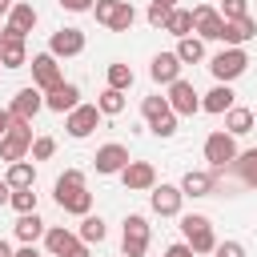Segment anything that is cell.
I'll list each match as a JSON object with an SVG mask.
<instances>
[{
	"label": "cell",
	"instance_id": "1",
	"mask_svg": "<svg viewBox=\"0 0 257 257\" xmlns=\"http://www.w3.org/2000/svg\"><path fill=\"white\" fill-rule=\"evenodd\" d=\"M181 233H185V245L201 257V253H213L217 237H213V221L205 213H185L181 217Z\"/></svg>",
	"mask_w": 257,
	"mask_h": 257
},
{
	"label": "cell",
	"instance_id": "2",
	"mask_svg": "<svg viewBox=\"0 0 257 257\" xmlns=\"http://www.w3.org/2000/svg\"><path fill=\"white\" fill-rule=\"evenodd\" d=\"M233 157H237V137H233V133L217 128V133L205 137V161H209V169H213L217 177L233 165Z\"/></svg>",
	"mask_w": 257,
	"mask_h": 257
},
{
	"label": "cell",
	"instance_id": "3",
	"mask_svg": "<svg viewBox=\"0 0 257 257\" xmlns=\"http://www.w3.org/2000/svg\"><path fill=\"white\" fill-rule=\"evenodd\" d=\"M245 68H249V52H245V48H221V52L209 60V72L217 76V84H229V80L245 76Z\"/></svg>",
	"mask_w": 257,
	"mask_h": 257
},
{
	"label": "cell",
	"instance_id": "4",
	"mask_svg": "<svg viewBox=\"0 0 257 257\" xmlns=\"http://www.w3.org/2000/svg\"><path fill=\"white\" fill-rule=\"evenodd\" d=\"M32 149V120H12L0 137V161H24Z\"/></svg>",
	"mask_w": 257,
	"mask_h": 257
},
{
	"label": "cell",
	"instance_id": "5",
	"mask_svg": "<svg viewBox=\"0 0 257 257\" xmlns=\"http://www.w3.org/2000/svg\"><path fill=\"white\" fill-rule=\"evenodd\" d=\"M149 237H153L149 221H145L141 213H128V217H124V237H120V253H124V257H145V249H149Z\"/></svg>",
	"mask_w": 257,
	"mask_h": 257
},
{
	"label": "cell",
	"instance_id": "6",
	"mask_svg": "<svg viewBox=\"0 0 257 257\" xmlns=\"http://www.w3.org/2000/svg\"><path fill=\"white\" fill-rule=\"evenodd\" d=\"M28 64V44L24 32H16L12 24L0 28V68H24Z\"/></svg>",
	"mask_w": 257,
	"mask_h": 257
},
{
	"label": "cell",
	"instance_id": "7",
	"mask_svg": "<svg viewBox=\"0 0 257 257\" xmlns=\"http://www.w3.org/2000/svg\"><path fill=\"white\" fill-rule=\"evenodd\" d=\"M165 100H169V108H173L177 116H193V112H201V96H197V88H193L189 80H181V76L169 84V96H165Z\"/></svg>",
	"mask_w": 257,
	"mask_h": 257
},
{
	"label": "cell",
	"instance_id": "8",
	"mask_svg": "<svg viewBox=\"0 0 257 257\" xmlns=\"http://www.w3.org/2000/svg\"><path fill=\"white\" fill-rule=\"evenodd\" d=\"M96 124H100V108L96 104H76L72 112H64V128H68L72 141H84Z\"/></svg>",
	"mask_w": 257,
	"mask_h": 257
},
{
	"label": "cell",
	"instance_id": "9",
	"mask_svg": "<svg viewBox=\"0 0 257 257\" xmlns=\"http://www.w3.org/2000/svg\"><path fill=\"white\" fill-rule=\"evenodd\" d=\"M189 12H193V32H197L201 40H221L225 16H221L213 4H197V8H189Z\"/></svg>",
	"mask_w": 257,
	"mask_h": 257
},
{
	"label": "cell",
	"instance_id": "10",
	"mask_svg": "<svg viewBox=\"0 0 257 257\" xmlns=\"http://www.w3.org/2000/svg\"><path fill=\"white\" fill-rule=\"evenodd\" d=\"M64 76H60V64H56V56L52 52H36L32 56V84L40 88V92H48V88H56Z\"/></svg>",
	"mask_w": 257,
	"mask_h": 257
},
{
	"label": "cell",
	"instance_id": "11",
	"mask_svg": "<svg viewBox=\"0 0 257 257\" xmlns=\"http://www.w3.org/2000/svg\"><path fill=\"white\" fill-rule=\"evenodd\" d=\"M40 108H44V92H40L36 84H28V88H20V92L12 96V104H8V116H12V120H32Z\"/></svg>",
	"mask_w": 257,
	"mask_h": 257
},
{
	"label": "cell",
	"instance_id": "12",
	"mask_svg": "<svg viewBox=\"0 0 257 257\" xmlns=\"http://www.w3.org/2000/svg\"><path fill=\"white\" fill-rule=\"evenodd\" d=\"M124 165H128V149H124V145H116V141L100 145V149H96V157H92V169H96L100 177H112V173H120Z\"/></svg>",
	"mask_w": 257,
	"mask_h": 257
},
{
	"label": "cell",
	"instance_id": "13",
	"mask_svg": "<svg viewBox=\"0 0 257 257\" xmlns=\"http://www.w3.org/2000/svg\"><path fill=\"white\" fill-rule=\"evenodd\" d=\"M120 181H124L128 193H145V189L157 185V169H153L149 161H128V165L120 169Z\"/></svg>",
	"mask_w": 257,
	"mask_h": 257
},
{
	"label": "cell",
	"instance_id": "14",
	"mask_svg": "<svg viewBox=\"0 0 257 257\" xmlns=\"http://www.w3.org/2000/svg\"><path fill=\"white\" fill-rule=\"evenodd\" d=\"M221 40H225V48H241V44L257 40V20H253V16L225 20V28H221Z\"/></svg>",
	"mask_w": 257,
	"mask_h": 257
},
{
	"label": "cell",
	"instance_id": "15",
	"mask_svg": "<svg viewBox=\"0 0 257 257\" xmlns=\"http://www.w3.org/2000/svg\"><path fill=\"white\" fill-rule=\"evenodd\" d=\"M48 52L60 60V56H80L84 52V32L80 28H56L52 40H48Z\"/></svg>",
	"mask_w": 257,
	"mask_h": 257
},
{
	"label": "cell",
	"instance_id": "16",
	"mask_svg": "<svg viewBox=\"0 0 257 257\" xmlns=\"http://www.w3.org/2000/svg\"><path fill=\"white\" fill-rule=\"evenodd\" d=\"M153 213H161V217H177L181 213V205H185V193H181V185H153Z\"/></svg>",
	"mask_w": 257,
	"mask_h": 257
},
{
	"label": "cell",
	"instance_id": "17",
	"mask_svg": "<svg viewBox=\"0 0 257 257\" xmlns=\"http://www.w3.org/2000/svg\"><path fill=\"white\" fill-rule=\"evenodd\" d=\"M76 104H80V88L72 80H60L56 88L44 92V108H52V112H72Z\"/></svg>",
	"mask_w": 257,
	"mask_h": 257
},
{
	"label": "cell",
	"instance_id": "18",
	"mask_svg": "<svg viewBox=\"0 0 257 257\" xmlns=\"http://www.w3.org/2000/svg\"><path fill=\"white\" fill-rule=\"evenodd\" d=\"M181 193L185 197H209V193H217V173L213 169H189L181 177Z\"/></svg>",
	"mask_w": 257,
	"mask_h": 257
},
{
	"label": "cell",
	"instance_id": "19",
	"mask_svg": "<svg viewBox=\"0 0 257 257\" xmlns=\"http://www.w3.org/2000/svg\"><path fill=\"white\" fill-rule=\"evenodd\" d=\"M149 76H153L157 84H173V80L181 76V60H177V52H157L153 64H149Z\"/></svg>",
	"mask_w": 257,
	"mask_h": 257
},
{
	"label": "cell",
	"instance_id": "20",
	"mask_svg": "<svg viewBox=\"0 0 257 257\" xmlns=\"http://www.w3.org/2000/svg\"><path fill=\"white\" fill-rule=\"evenodd\" d=\"M76 241H80V237H76L72 229H64V225H48V229H44V249H48L52 257H64Z\"/></svg>",
	"mask_w": 257,
	"mask_h": 257
},
{
	"label": "cell",
	"instance_id": "21",
	"mask_svg": "<svg viewBox=\"0 0 257 257\" xmlns=\"http://www.w3.org/2000/svg\"><path fill=\"white\" fill-rule=\"evenodd\" d=\"M233 100H237V96H233V88H229V84H213V88L201 96V108H205V112H213V116H221V112H229V108H233Z\"/></svg>",
	"mask_w": 257,
	"mask_h": 257
},
{
	"label": "cell",
	"instance_id": "22",
	"mask_svg": "<svg viewBox=\"0 0 257 257\" xmlns=\"http://www.w3.org/2000/svg\"><path fill=\"white\" fill-rule=\"evenodd\" d=\"M8 24H12L16 32H24V36H28V32L36 28V8H32L28 0H16V4L8 8Z\"/></svg>",
	"mask_w": 257,
	"mask_h": 257
},
{
	"label": "cell",
	"instance_id": "23",
	"mask_svg": "<svg viewBox=\"0 0 257 257\" xmlns=\"http://www.w3.org/2000/svg\"><path fill=\"white\" fill-rule=\"evenodd\" d=\"M173 52H177V60H181V64H201V60H205V40L189 32V36H181V40H177V48H173Z\"/></svg>",
	"mask_w": 257,
	"mask_h": 257
},
{
	"label": "cell",
	"instance_id": "24",
	"mask_svg": "<svg viewBox=\"0 0 257 257\" xmlns=\"http://www.w3.org/2000/svg\"><path fill=\"white\" fill-rule=\"evenodd\" d=\"M221 116H225V133H233V137L253 133V120H257V116H253V108H237V104H233L229 112H221Z\"/></svg>",
	"mask_w": 257,
	"mask_h": 257
},
{
	"label": "cell",
	"instance_id": "25",
	"mask_svg": "<svg viewBox=\"0 0 257 257\" xmlns=\"http://www.w3.org/2000/svg\"><path fill=\"white\" fill-rule=\"evenodd\" d=\"M4 181H8L12 189H28V185H36V165H32V161H8Z\"/></svg>",
	"mask_w": 257,
	"mask_h": 257
},
{
	"label": "cell",
	"instance_id": "26",
	"mask_svg": "<svg viewBox=\"0 0 257 257\" xmlns=\"http://www.w3.org/2000/svg\"><path fill=\"white\" fill-rule=\"evenodd\" d=\"M229 169H233V173L241 177V185H249V189H257V149H249V153H237Z\"/></svg>",
	"mask_w": 257,
	"mask_h": 257
},
{
	"label": "cell",
	"instance_id": "27",
	"mask_svg": "<svg viewBox=\"0 0 257 257\" xmlns=\"http://www.w3.org/2000/svg\"><path fill=\"white\" fill-rule=\"evenodd\" d=\"M56 205H60L64 213H72V217H84V213L92 209V193H88V189H76V193H60V197H56Z\"/></svg>",
	"mask_w": 257,
	"mask_h": 257
},
{
	"label": "cell",
	"instance_id": "28",
	"mask_svg": "<svg viewBox=\"0 0 257 257\" xmlns=\"http://www.w3.org/2000/svg\"><path fill=\"white\" fill-rule=\"evenodd\" d=\"M44 229H48V225H44L36 213H20V221H16V237H20L24 245H36V241L44 237Z\"/></svg>",
	"mask_w": 257,
	"mask_h": 257
},
{
	"label": "cell",
	"instance_id": "29",
	"mask_svg": "<svg viewBox=\"0 0 257 257\" xmlns=\"http://www.w3.org/2000/svg\"><path fill=\"white\" fill-rule=\"evenodd\" d=\"M76 237H80L84 245H100V241L108 237V225H104L100 217H92V213H84V217H80V229H76Z\"/></svg>",
	"mask_w": 257,
	"mask_h": 257
},
{
	"label": "cell",
	"instance_id": "30",
	"mask_svg": "<svg viewBox=\"0 0 257 257\" xmlns=\"http://www.w3.org/2000/svg\"><path fill=\"white\" fill-rule=\"evenodd\" d=\"M165 32H169V36H177V40H181V36H189V32H193V12H189V8H173V12H169V20H165Z\"/></svg>",
	"mask_w": 257,
	"mask_h": 257
},
{
	"label": "cell",
	"instance_id": "31",
	"mask_svg": "<svg viewBox=\"0 0 257 257\" xmlns=\"http://www.w3.org/2000/svg\"><path fill=\"white\" fill-rule=\"evenodd\" d=\"M104 76H108V88H120V92H124V88H133V80H137V76H133V68H128L124 60H112V64L104 68Z\"/></svg>",
	"mask_w": 257,
	"mask_h": 257
},
{
	"label": "cell",
	"instance_id": "32",
	"mask_svg": "<svg viewBox=\"0 0 257 257\" xmlns=\"http://www.w3.org/2000/svg\"><path fill=\"white\" fill-rule=\"evenodd\" d=\"M96 108H100V116H120L124 112V92L120 88H104L96 96Z\"/></svg>",
	"mask_w": 257,
	"mask_h": 257
},
{
	"label": "cell",
	"instance_id": "33",
	"mask_svg": "<svg viewBox=\"0 0 257 257\" xmlns=\"http://www.w3.org/2000/svg\"><path fill=\"white\" fill-rule=\"evenodd\" d=\"M133 24H137V8H133L128 0H120L116 12H112V20H108V32H128Z\"/></svg>",
	"mask_w": 257,
	"mask_h": 257
},
{
	"label": "cell",
	"instance_id": "34",
	"mask_svg": "<svg viewBox=\"0 0 257 257\" xmlns=\"http://www.w3.org/2000/svg\"><path fill=\"white\" fill-rule=\"evenodd\" d=\"M76 189H84V173H80V169H64V173L56 177V189H52V193L60 197V193H76Z\"/></svg>",
	"mask_w": 257,
	"mask_h": 257
},
{
	"label": "cell",
	"instance_id": "35",
	"mask_svg": "<svg viewBox=\"0 0 257 257\" xmlns=\"http://www.w3.org/2000/svg\"><path fill=\"white\" fill-rule=\"evenodd\" d=\"M141 112H145V120L153 124V120H161V116H165V112H173V108H169V100H165V96H145V100H141Z\"/></svg>",
	"mask_w": 257,
	"mask_h": 257
},
{
	"label": "cell",
	"instance_id": "36",
	"mask_svg": "<svg viewBox=\"0 0 257 257\" xmlns=\"http://www.w3.org/2000/svg\"><path fill=\"white\" fill-rule=\"evenodd\" d=\"M8 205H12L16 213H36V193H32V185H28V189H12Z\"/></svg>",
	"mask_w": 257,
	"mask_h": 257
},
{
	"label": "cell",
	"instance_id": "37",
	"mask_svg": "<svg viewBox=\"0 0 257 257\" xmlns=\"http://www.w3.org/2000/svg\"><path fill=\"white\" fill-rule=\"evenodd\" d=\"M149 128H153V137H161V141L177 137V112H165V116H161V120H153Z\"/></svg>",
	"mask_w": 257,
	"mask_h": 257
},
{
	"label": "cell",
	"instance_id": "38",
	"mask_svg": "<svg viewBox=\"0 0 257 257\" xmlns=\"http://www.w3.org/2000/svg\"><path fill=\"white\" fill-rule=\"evenodd\" d=\"M52 153H56V141H52V137H32V149H28L32 161H48Z\"/></svg>",
	"mask_w": 257,
	"mask_h": 257
},
{
	"label": "cell",
	"instance_id": "39",
	"mask_svg": "<svg viewBox=\"0 0 257 257\" xmlns=\"http://www.w3.org/2000/svg\"><path fill=\"white\" fill-rule=\"evenodd\" d=\"M116 4H120V0H92V16H96V24H104V28H108V20H112Z\"/></svg>",
	"mask_w": 257,
	"mask_h": 257
},
{
	"label": "cell",
	"instance_id": "40",
	"mask_svg": "<svg viewBox=\"0 0 257 257\" xmlns=\"http://www.w3.org/2000/svg\"><path fill=\"white\" fill-rule=\"evenodd\" d=\"M221 16H225V20L249 16V0H225V4H221Z\"/></svg>",
	"mask_w": 257,
	"mask_h": 257
},
{
	"label": "cell",
	"instance_id": "41",
	"mask_svg": "<svg viewBox=\"0 0 257 257\" xmlns=\"http://www.w3.org/2000/svg\"><path fill=\"white\" fill-rule=\"evenodd\" d=\"M213 257H245V245L241 241H217L213 245Z\"/></svg>",
	"mask_w": 257,
	"mask_h": 257
},
{
	"label": "cell",
	"instance_id": "42",
	"mask_svg": "<svg viewBox=\"0 0 257 257\" xmlns=\"http://www.w3.org/2000/svg\"><path fill=\"white\" fill-rule=\"evenodd\" d=\"M165 20H169V8H161V4H149V24H153V28H165Z\"/></svg>",
	"mask_w": 257,
	"mask_h": 257
},
{
	"label": "cell",
	"instance_id": "43",
	"mask_svg": "<svg viewBox=\"0 0 257 257\" xmlns=\"http://www.w3.org/2000/svg\"><path fill=\"white\" fill-rule=\"evenodd\" d=\"M64 12H92V0H56Z\"/></svg>",
	"mask_w": 257,
	"mask_h": 257
},
{
	"label": "cell",
	"instance_id": "44",
	"mask_svg": "<svg viewBox=\"0 0 257 257\" xmlns=\"http://www.w3.org/2000/svg\"><path fill=\"white\" fill-rule=\"evenodd\" d=\"M165 257H197V253H193L185 241H177V245H169V249H165Z\"/></svg>",
	"mask_w": 257,
	"mask_h": 257
},
{
	"label": "cell",
	"instance_id": "45",
	"mask_svg": "<svg viewBox=\"0 0 257 257\" xmlns=\"http://www.w3.org/2000/svg\"><path fill=\"white\" fill-rule=\"evenodd\" d=\"M64 257H92V253H88V245H84V241H76V245H72Z\"/></svg>",
	"mask_w": 257,
	"mask_h": 257
},
{
	"label": "cell",
	"instance_id": "46",
	"mask_svg": "<svg viewBox=\"0 0 257 257\" xmlns=\"http://www.w3.org/2000/svg\"><path fill=\"white\" fill-rule=\"evenodd\" d=\"M8 197H12V185H8V181H4V177H0V209H4V205H8Z\"/></svg>",
	"mask_w": 257,
	"mask_h": 257
},
{
	"label": "cell",
	"instance_id": "47",
	"mask_svg": "<svg viewBox=\"0 0 257 257\" xmlns=\"http://www.w3.org/2000/svg\"><path fill=\"white\" fill-rule=\"evenodd\" d=\"M12 257H40V249H36V245H24V249H16Z\"/></svg>",
	"mask_w": 257,
	"mask_h": 257
},
{
	"label": "cell",
	"instance_id": "48",
	"mask_svg": "<svg viewBox=\"0 0 257 257\" xmlns=\"http://www.w3.org/2000/svg\"><path fill=\"white\" fill-rule=\"evenodd\" d=\"M8 124H12V116H8V108H0V137L8 133Z\"/></svg>",
	"mask_w": 257,
	"mask_h": 257
},
{
	"label": "cell",
	"instance_id": "49",
	"mask_svg": "<svg viewBox=\"0 0 257 257\" xmlns=\"http://www.w3.org/2000/svg\"><path fill=\"white\" fill-rule=\"evenodd\" d=\"M0 257H12V245H8L4 237H0Z\"/></svg>",
	"mask_w": 257,
	"mask_h": 257
},
{
	"label": "cell",
	"instance_id": "50",
	"mask_svg": "<svg viewBox=\"0 0 257 257\" xmlns=\"http://www.w3.org/2000/svg\"><path fill=\"white\" fill-rule=\"evenodd\" d=\"M153 4H161V8H169V12L177 8V0H153Z\"/></svg>",
	"mask_w": 257,
	"mask_h": 257
},
{
	"label": "cell",
	"instance_id": "51",
	"mask_svg": "<svg viewBox=\"0 0 257 257\" xmlns=\"http://www.w3.org/2000/svg\"><path fill=\"white\" fill-rule=\"evenodd\" d=\"M16 0H0V16H8V8H12Z\"/></svg>",
	"mask_w": 257,
	"mask_h": 257
},
{
	"label": "cell",
	"instance_id": "52",
	"mask_svg": "<svg viewBox=\"0 0 257 257\" xmlns=\"http://www.w3.org/2000/svg\"><path fill=\"white\" fill-rule=\"evenodd\" d=\"M120 257H124V253H120Z\"/></svg>",
	"mask_w": 257,
	"mask_h": 257
}]
</instances>
